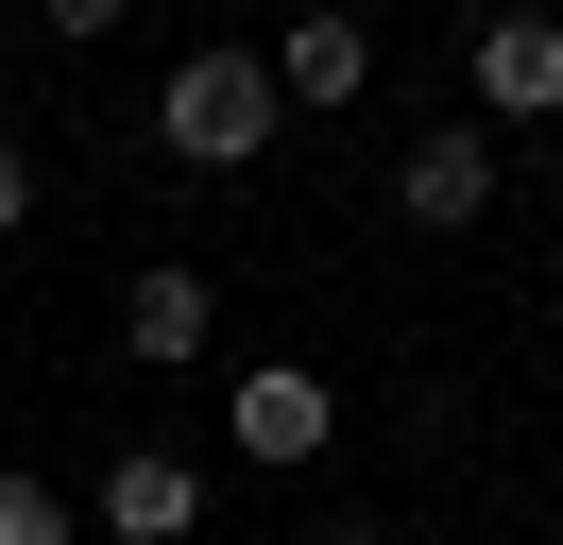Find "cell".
Instances as JSON below:
<instances>
[{"label": "cell", "instance_id": "obj_1", "mask_svg": "<svg viewBox=\"0 0 563 545\" xmlns=\"http://www.w3.org/2000/svg\"><path fill=\"white\" fill-rule=\"evenodd\" d=\"M274 68L256 52H172V86H154V136H172V170H256L274 154Z\"/></svg>", "mask_w": 563, "mask_h": 545}, {"label": "cell", "instance_id": "obj_2", "mask_svg": "<svg viewBox=\"0 0 563 545\" xmlns=\"http://www.w3.org/2000/svg\"><path fill=\"white\" fill-rule=\"evenodd\" d=\"M461 86H478V136L563 120V18H478L461 34Z\"/></svg>", "mask_w": 563, "mask_h": 545}, {"label": "cell", "instance_id": "obj_3", "mask_svg": "<svg viewBox=\"0 0 563 545\" xmlns=\"http://www.w3.org/2000/svg\"><path fill=\"white\" fill-rule=\"evenodd\" d=\"M206 341H222V290H206V272H188V256H154V272H120V358H137V375H188V358H206Z\"/></svg>", "mask_w": 563, "mask_h": 545}, {"label": "cell", "instance_id": "obj_4", "mask_svg": "<svg viewBox=\"0 0 563 545\" xmlns=\"http://www.w3.org/2000/svg\"><path fill=\"white\" fill-rule=\"evenodd\" d=\"M86 529H103V545H188V529H206V460H172V443H120Z\"/></svg>", "mask_w": 563, "mask_h": 545}, {"label": "cell", "instance_id": "obj_5", "mask_svg": "<svg viewBox=\"0 0 563 545\" xmlns=\"http://www.w3.org/2000/svg\"><path fill=\"white\" fill-rule=\"evenodd\" d=\"M324 443H342V392H324L308 358H256V375H240V460L290 477V460H324Z\"/></svg>", "mask_w": 563, "mask_h": 545}, {"label": "cell", "instance_id": "obj_6", "mask_svg": "<svg viewBox=\"0 0 563 545\" xmlns=\"http://www.w3.org/2000/svg\"><path fill=\"white\" fill-rule=\"evenodd\" d=\"M393 204H410L427 238H461V222L495 204V136H478V120H461V136H410V154H393Z\"/></svg>", "mask_w": 563, "mask_h": 545}, {"label": "cell", "instance_id": "obj_7", "mask_svg": "<svg viewBox=\"0 0 563 545\" xmlns=\"http://www.w3.org/2000/svg\"><path fill=\"white\" fill-rule=\"evenodd\" d=\"M256 68H274V102H358V86H376V34H358V18H290Z\"/></svg>", "mask_w": 563, "mask_h": 545}, {"label": "cell", "instance_id": "obj_8", "mask_svg": "<svg viewBox=\"0 0 563 545\" xmlns=\"http://www.w3.org/2000/svg\"><path fill=\"white\" fill-rule=\"evenodd\" d=\"M0 545H86V511L52 494V477H0Z\"/></svg>", "mask_w": 563, "mask_h": 545}, {"label": "cell", "instance_id": "obj_9", "mask_svg": "<svg viewBox=\"0 0 563 545\" xmlns=\"http://www.w3.org/2000/svg\"><path fill=\"white\" fill-rule=\"evenodd\" d=\"M35 222V154H18V136H0V238Z\"/></svg>", "mask_w": 563, "mask_h": 545}, {"label": "cell", "instance_id": "obj_10", "mask_svg": "<svg viewBox=\"0 0 563 545\" xmlns=\"http://www.w3.org/2000/svg\"><path fill=\"white\" fill-rule=\"evenodd\" d=\"M308 545H376V529H358V511H342V529H308Z\"/></svg>", "mask_w": 563, "mask_h": 545}]
</instances>
